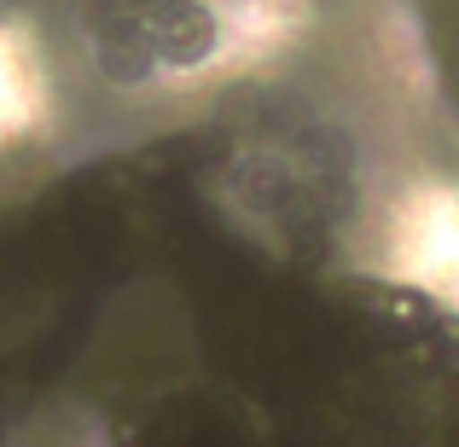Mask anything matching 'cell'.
Here are the masks:
<instances>
[{
	"instance_id": "obj_2",
	"label": "cell",
	"mask_w": 459,
	"mask_h": 447,
	"mask_svg": "<svg viewBox=\"0 0 459 447\" xmlns=\"http://www.w3.org/2000/svg\"><path fill=\"white\" fill-rule=\"evenodd\" d=\"M82 70H88L93 88L117 93V99H146V93L169 88L140 30H100V35H82Z\"/></svg>"
},
{
	"instance_id": "obj_1",
	"label": "cell",
	"mask_w": 459,
	"mask_h": 447,
	"mask_svg": "<svg viewBox=\"0 0 459 447\" xmlns=\"http://www.w3.org/2000/svg\"><path fill=\"white\" fill-rule=\"evenodd\" d=\"M140 35H146L169 88H186V82H204L227 64L238 41V12L233 0H157Z\"/></svg>"
}]
</instances>
